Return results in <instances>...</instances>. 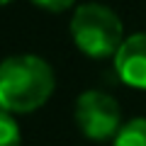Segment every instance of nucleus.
I'll return each instance as SVG.
<instances>
[{
	"label": "nucleus",
	"mask_w": 146,
	"mask_h": 146,
	"mask_svg": "<svg viewBox=\"0 0 146 146\" xmlns=\"http://www.w3.org/2000/svg\"><path fill=\"white\" fill-rule=\"evenodd\" d=\"M0 146H22L17 122L12 119L10 112H3V110H0Z\"/></svg>",
	"instance_id": "obj_6"
},
{
	"label": "nucleus",
	"mask_w": 146,
	"mask_h": 146,
	"mask_svg": "<svg viewBox=\"0 0 146 146\" xmlns=\"http://www.w3.org/2000/svg\"><path fill=\"white\" fill-rule=\"evenodd\" d=\"M71 36L76 46L90 58H107L117 56L122 39V22L115 12L105 5L88 3L73 12Z\"/></svg>",
	"instance_id": "obj_2"
},
{
	"label": "nucleus",
	"mask_w": 146,
	"mask_h": 146,
	"mask_svg": "<svg viewBox=\"0 0 146 146\" xmlns=\"http://www.w3.org/2000/svg\"><path fill=\"white\" fill-rule=\"evenodd\" d=\"M115 71L127 85L146 90V32L124 39L115 56Z\"/></svg>",
	"instance_id": "obj_4"
},
{
	"label": "nucleus",
	"mask_w": 146,
	"mask_h": 146,
	"mask_svg": "<svg viewBox=\"0 0 146 146\" xmlns=\"http://www.w3.org/2000/svg\"><path fill=\"white\" fill-rule=\"evenodd\" d=\"M5 3H10V0H0V5H5Z\"/></svg>",
	"instance_id": "obj_8"
},
{
	"label": "nucleus",
	"mask_w": 146,
	"mask_h": 146,
	"mask_svg": "<svg viewBox=\"0 0 146 146\" xmlns=\"http://www.w3.org/2000/svg\"><path fill=\"white\" fill-rule=\"evenodd\" d=\"M76 122H78L83 136L105 141L119 134L122 112L112 95L100 93V90H85L76 102Z\"/></svg>",
	"instance_id": "obj_3"
},
{
	"label": "nucleus",
	"mask_w": 146,
	"mask_h": 146,
	"mask_svg": "<svg viewBox=\"0 0 146 146\" xmlns=\"http://www.w3.org/2000/svg\"><path fill=\"white\" fill-rule=\"evenodd\" d=\"M115 146H146V119H131L122 124Z\"/></svg>",
	"instance_id": "obj_5"
},
{
	"label": "nucleus",
	"mask_w": 146,
	"mask_h": 146,
	"mask_svg": "<svg viewBox=\"0 0 146 146\" xmlns=\"http://www.w3.org/2000/svg\"><path fill=\"white\" fill-rule=\"evenodd\" d=\"M54 93V71L44 58L22 54L0 63V110L34 112Z\"/></svg>",
	"instance_id": "obj_1"
},
{
	"label": "nucleus",
	"mask_w": 146,
	"mask_h": 146,
	"mask_svg": "<svg viewBox=\"0 0 146 146\" xmlns=\"http://www.w3.org/2000/svg\"><path fill=\"white\" fill-rule=\"evenodd\" d=\"M36 5L46 7V10H54V12H61V10H68L73 5V0H34Z\"/></svg>",
	"instance_id": "obj_7"
}]
</instances>
